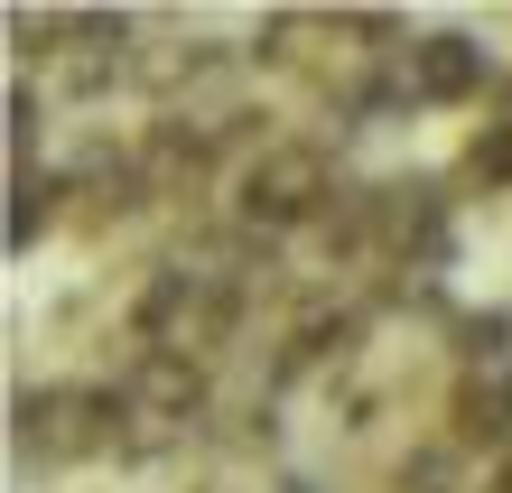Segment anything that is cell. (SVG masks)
I'll return each instance as SVG.
<instances>
[{
	"mask_svg": "<svg viewBox=\"0 0 512 493\" xmlns=\"http://www.w3.org/2000/svg\"><path fill=\"white\" fill-rule=\"evenodd\" d=\"M66 196H75L66 168H19V187H10V252H28V242L66 214Z\"/></svg>",
	"mask_w": 512,
	"mask_h": 493,
	"instance_id": "ba28073f",
	"label": "cell"
},
{
	"mask_svg": "<svg viewBox=\"0 0 512 493\" xmlns=\"http://www.w3.org/2000/svg\"><path fill=\"white\" fill-rule=\"evenodd\" d=\"M447 354H457V373H494L512 363V307H475V317L447 326Z\"/></svg>",
	"mask_w": 512,
	"mask_h": 493,
	"instance_id": "9c48e42d",
	"label": "cell"
},
{
	"mask_svg": "<svg viewBox=\"0 0 512 493\" xmlns=\"http://www.w3.org/2000/svg\"><path fill=\"white\" fill-rule=\"evenodd\" d=\"M466 484V447L457 438H429L419 456H401V493H457Z\"/></svg>",
	"mask_w": 512,
	"mask_h": 493,
	"instance_id": "8fae6325",
	"label": "cell"
},
{
	"mask_svg": "<svg viewBox=\"0 0 512 493\" xmlns=\"http://www.w3.org/2000/svg\"><path fill=\"white\" fill-rule=\"evenodd\" d=\"M270 493H317V484L308 475H270Z\"/></svg>",
	"mask_w": 512,
	"mask_h": 493,
	"instance_id": "4fadbf2b",
	"label": "cell"
},
{
	"mask_svg": "<svg viewBox=\"0 0 512 493\" xmlns=\"http://www.w3.org/2000/svg\"><path fill=\"white\" fill-rule=\"evenodd\" d=\"M466 187H485V196L512 187V112H494L485 131L466 140Z\"/></svg>",
	"mask_w": 512,
	"mask_h": 493,
	"instance_id": "30bf717a",
	"label": "cell"
},
{
	"mask_svg": "<svg viewBox=\"0 0 512 493\" xmlns=\"http://www.w3.org/2000/svg\"><path fill=\"white\" fill-rule=\"evenodd\" d=\"M38 131H47V112L28 103V94H10V159L28 168V149H38Z\"/></svg>",
	"mask_w": 512,
	"mask_h": 493,
	"instance_id": "7c38bea8",
	"label": "cell"
},
{
	"mask_svg": "<svg viewBox=\"0 0 512 493\" xmlns=\"http://www.w3.org/2000/svg\"><path fill=\"white\" fill-rule=\"evenodd\" d=\"M345 196L336 159H326L317 140H270L261 159L233 177V224L252 233H298V224H326V205Z\"/></svg>",
	"mask_w": 512,
	"mask_h": 493,
	"instance_id": "7a4b0ae2",
	"label": "cell"
},
{
	"mask_svg": "<svg viewBox=\"0 0 512 493\" xmlns=\"http://www.w3.org/2000/svg\"><path fill=\"white\" fill-rule=\"evenodd\" d=\"M112 391H122L140 419H168V428H196L205 410H215V373H205L196 354H168V345H140L131 373L112 382Z\"/></svg>",
	"mask_w": 512,
	"mask_h": 493,
	"instance_id": "277c9868",
	"label": "cell"
},
{
	"mask_svg": "<svg viewBox=\"0 0 512 493\" xmlns=\"http://www.w3.org/2000/svg\"><path fill=\"white\" fill-rule=\"evenodd\" d=\"M373 205H382V261L391 270L438 280V270L457 261V214H447L438 177H391V187H373Z\"/></svg>",
	"mask_w": 512,
	"mask_h": 493,
	"instance_id": "3957f363",
	"label": "cell"
},
{
	"mask_svg": "<svg viewBox=\"0 0 512 493\" xmlns=\"http://www.w3.org/2000/svg\"><path fill=\"white\" fill-rule=\"evenodd\" d=\"M447 438H457L466 456H475V447H512V363H494V373H457Z\"/></svg>",
	"mask_w": 512,
	"mask_h": 493,
	"instance_id": "52a82bcc",
	"label": "cell"
},
{
	"mask_svg": "<svg viewBox=\"0 0 512 493\" xmlns=\"http://www.w3.org/2000/svg\"><path fill=\"white\" fill-rule=\"evenodd\" d=\"M122 428H131V400H122V391L47 382V391H19L10 447H19V466L66 475V466H84V456H122Z\"/></svg>",
	"mask_w": 512,
	"mask_h": 493,
	"instance_id": "6da1fadb",
	"label": "cell"
},
{
	"mask_svg": "<svg viewBox=\"0 0 512 493\" xmlns=\"http://www.w3.org/2000/svg\"><path fill=\"white\" fill-rule=\"evenodd\" d=\"M494 493H512V456H503V475H494Z\"/></svg>",
	"mask_w": 512,
	"mask_h": 493,
	"instance_id": "5bb4252c",
	"label": "cell"
},
{
	"mask_svg": "<svg viewBox=\"0 0 512 493\" xmlns=\"http://www.w3.org/2000/svg\"><path fill=\"white\" fill-rule=\"evenodd\" d=\"M401 84H410V103L466 112V103H485V94H494V56L475 47V38H457V28H438V38H410Z\"/></svg>",
	"mask_w": 512,
	"mask_h": 493,
	"instance_id": "5b68a950",
	"label": "cell"
},
{
	"mask_svg": "<svg viewBox=\"0 0 512 493\" xmlns=\"http://www.w3.org/2000/svg\"><path fill=\"white\" fill-rule=\"evenodd\" d=\"M131 149H140L149 196H187V187H205V177L224 168V131H215V121H196V112H159Z\"/></svg>",
	"mask_w": 512,
	"mask_h": 493,
	"instance_id": "8992f818",
	"label": "cell"
}]
</instances>
